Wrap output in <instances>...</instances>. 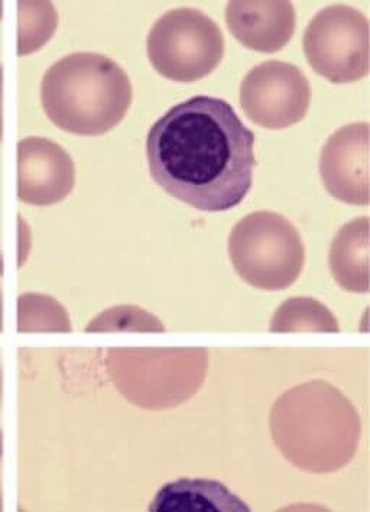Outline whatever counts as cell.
<instances>
[{"instance_id": "obj_1", "label": "cell", "mask_w": 370, "mask_h": 512, "mask_svg": "<svg viewBox=\"0 0 370 512\" xmlns=\"http://www.w3.org/2000/svg\"><path fill=\"white\" fill-rule=\"evenodd\" d=\"M146 158L165 193L201 212H226L251 190L255 135L226 100L194 96L151 126Z\"/></svg>"}, {"instance_id": "obj_2", "label": "cell", "mask_w": 370, "mask_h": 512, "mask_svg": "<svg viewBox=\"0 0 370 512\" xmlns=\"http://www.w3.org/2000/svg\"><path fill=\"white\" fill-rule=\"evenodd\" d=\"M269 427L279 452L305 472L339 471L359 446L355 405L320 379L285 391L272 405Z\"/></svg>"}, {"instance_id": "obj_3", "label": "cell", "mask_w": 370, "mask_h": 512, "mask_svg": "<svg viewBox=\"0 0 370 512\" xmlns=\"http://www.w3.org/2000/svg\"><path fill=\"white\" fill-rule=\"evenodd\" d=\"M41 102L50 121L68 134L103 135L125 118L131 80L106 55L74 53L45 71Z\"/></svg>"}, {"instance_id": "obj_4", "label": "cell", "mask_w": 370, "mask_h": 512, "mask_svg": "<svg viewBox=\"0 0 370 512\" xmlns=\"http://www.w3.org/2000/svg\"><path fill=\"white\" fill-rule=\"evenodd\" d=\"M229 256L245 283L279 291L300 277L305 248L290 220L274 212H255L239 220L230 233Z\"/></svg>"}, {"instance_id": "obj_5", "label": "cell", "mask_w": 370, "mask_h": 512, "mask_svg": "<svg viewBox=\"0 0 370 512\" xmlns=\"http://www.w3.org/2000/svg\"><path fill=\"white\" fill-rule=\"evenodd\" d=\"M152 67L165 79L193 83L216 70L225 54L219 25L194 8H178L159 16L146 40Z\"/></svg>"}, {"instance_id": "obj_6", "label": "cell", "mask_w": 370, "mask_h": 512, "mask_svg": "<svg viewBox=\"0 0 370 512\" xmlns=\"http://www.w3.org/2000/svg\"><path fill=\"white\" fill-rule=\"evenodd\" d=\"M308 64L324 79L353 83L369 74V21L347 5H330L311 19L304 32Z\"/></svg>"}, {"instance_id": "obj_7", "label": "cell", "mask_w": 370, "mask_h": 512, "mask_svg": "<svg viewBox=\"0 0 370 512\" xmlns=\"http://www.w3.org/2000/svg\"><path fill=\"white\" fill-rule=\"evenodd\" d=\"M311 89L297 66L271 60L253 67L240 84V106L256 125L285 129L301 122L310 108Z\"/></svg>"}, {"instance_id": "obj_8", "label": "cell", "mask_w": 370, "mask_h": 512, "mask_svg": "<svg viewBox=\"0 0 370 512\" xmlns=\"http://www.w3.org/2000/svg\"><path fill=\"white\" fill-rule=\"evenodd\" d=\"M369 131L368 122L343 126L321 149V180L340 202L369 204Z\"/></svg>"}, {"instance_id": "obj_9", "label": "cell", "mask_w": 370, "mask_h": 512, "mask_svg": "<svg viewBox=\"0 0 370 512\" xmlns=\"http://www.w3.org/2000/svg\"><path fill=\"white\" fill-rule=\"evenodd\" d=\"M76 168L70 154L51 139L28 136L18 144V199L32 206L63 202L73 191Z\"/></svg>"}, {"instance_id": "obj_10", "label": "cell", "mask_w": 370, "mask_h": 512, "mask_svg": "<svg viewBox=\"0 0 370 512\" xmlns=\"http://www.w3.org/2000/svg\"><path fill=\"white\" fill-rule=\"evenodd\" d=\"M226 24L249 50L272 54L282 50L295 32V9L287 0H233Z\"/></svg>"}, {"instance_id": "obj_11", "label": "cell", "mask_w": 370, "mask_h": 512, "mask_svg": "<svg viewBox=\"0 0 370 512\" xmlns=\"http://www.w3.org/2000/svg\"><path fill=\"white\" fill-rule=\"evenodd\" d=\"M148 512H252L235 492L216 479L180 478L158 489Z\"/></svg>"}, {"instance_id": "obj_12", "label": "cell", "mask_w": 370, "mask_h": 512, "mask_svg": "<svg viewBox=\"0 0 370 512\" xmlns=\"http://www.w3.org/2000/svg\"><path fill=\"white\" fill-rule=\"evenodd\" d=\"M331 275L349 293L369 291V219L357 217L339 229L329 252Z\"/></svg>"}, {"instance_id": "obj_13", "label": "cell", "mask_w": 370, "mask_h": 512, "mask_svg": "<svg viewBox=\"0 0 370 512\" xmlns=\"http://www.w3.org/2000/svg\"><path fill=\"white\" fill-rule=\"evenodd\" d=\"M269 330L272 333L340 332L336 317L314 298H290L275 311Z\"/></svg>"}, {"instance_id": "obj_14", "label": "cell", "mask_w": 370, "mask_h": 512, "mask_svg": "<svg viewBox=\"0 0 370 512\" xmlns=\"http://www.w3.org/2000/svg\"><path fill=\"white\" fill-rule=\"evenodd\" d=\"M275 512H333L324 505L318 504H307V502H301V504H291L287 507L281 508V510Z\"/></svg>"}, {"instance_id": "obj_15", "label": "cell", "mask_w": 370, "mask_h": 512, "mask_svg": "<svg viewBox=\"0 0 370 512\" xmlns=\"http://www.w3.org/2000/svg\"><path fill=\"white\" fill-rule=\"evenodd\" d=\"M2 80H3V67L0 66V142L3 136V122H2Z\"/></svg>"}]
</instances>
